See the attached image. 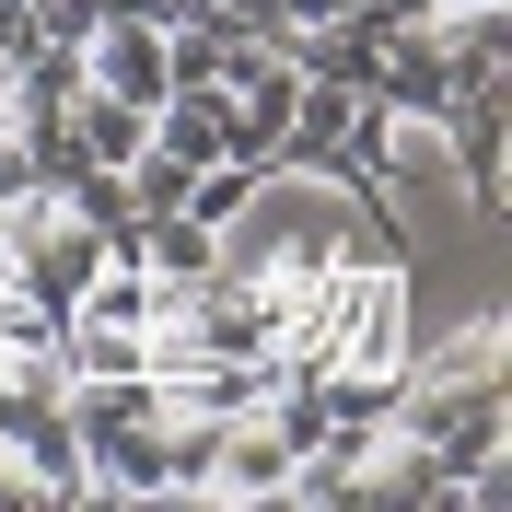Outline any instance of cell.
<instances>
[{
  "mask_svg": "<svg viewBox=\"0 0 512 512\" xmlns=\"http://www.w3.org/2000/svg\"><path fill=\"white\" fill-rule=\"evenodd\" d=\"M431 12H489V0H431Z\"/></svg>",
  "mask_w": 512,
  "mask_h": 512,
  "instance_id": "8992f818",
  "label": "cell"
},
{
  "mask_svg": "<svg viewBox=\"0 0 512 512\" xmlns=\"http://www.w3.org/2000/svg\"><path fill=\"white\" fill-rule=\"evenodd\" d=\"M373 256H396V210L350 175L256 163L245 198L222 210V268L245 280H315V268H373Z\"/></svg>",
  "mask_w": 512,
  "mask_h": 512,
  "instance_id": "6da1fadb",
  "label": "cell"
},
{
  "mask_svg": "<svg viewBox=\"0 0 512 512\" xmlns=\"http://www.w3.org/2000/svg\"><path fill=\"white\" fill-rule=\"evenodd\" d=\"M82 82L117 105H163V82H175V59H163V24L152 12H105L94 35H82Z\"/></svg>",
  "mask_w": 512,
  "mask_h": 512,
  "instance_id": "3957f363",
  "label": "cell"
},
{
  "mask_svg": "<svg viewBox=\"0 0 512 512\" xmlns=\"http://www.w3.org/2000/svg\"><path fill=\"white\" fill-rule=\"evenodd\" d=\"M373 117H384V105L361 94V82H326V70H303V94H291V128H280V163L373 187Z\"/></svg>",
  "mask_w": 512,
  "mask_h": 512,
  "instance_id": "7a4b0ae2",
  "label": "cell"
},
{
  "mask_svg": "<svg viewBox=\"0 0 512 512\" xmlns=\"http://www.w3.org/2000/svg\"><path fill=\"white\" fill-rule=\"evenodd\" d=\"M222 140H233L222 82H163V105H152V152H175V163H222Z\"/></svg>",
  "mask_w": 512,
  "mask_h": 512,
  "instance_id": "277c9868",
  "label": "cell"
},
{
  "mask_svg": "<svg viewBox=\"0 0 512 512\" xmlns=\"http://www.w3.org/2000/svg\"><path fill=\"white\" fill-rule=\"evenodd\" d=\"M117 187H128V222H163V210H187L198 163H175V152H140V163H117Z\"/></svg>",
  "mask_w": 512,
  "mask_h": 512,
  "instance_id": "5b68a950",
  "label": "cell"
}]
</instances>
